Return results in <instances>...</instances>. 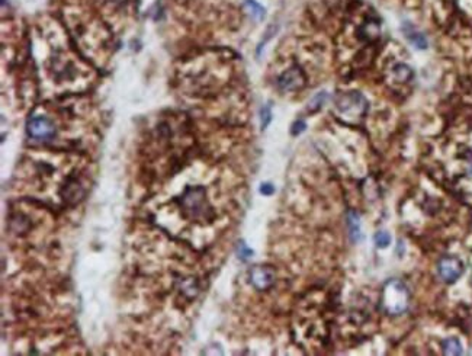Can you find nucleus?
<instances>
[{"mask_svg":"<svg viewBox=\"0 0 472 356\" xmlns=\"http://www.w3.org/2000/svg\"><path fill=\"white\" fill-rule=\"evenodd\" d=\"M410 292L398 279H389L381 292V308L389 316H400L408 308Z\"/></svg>","mask_w":472,"mask_h":356,"instance_id":"f257e3e1","label":"nucleus"},{"mask_svg":"<svg viewBox=\"0 0 472 356\" xmlns=\"http://www.w3.org/2000/svg\"><path fill=\"white\" fill-rule=\"evenodd\" d=\"M337 109L350 117H363L368 111V101L360 92H349V93H341L336 101Z\"/></svg>","mask_w":472,"mask_h":356,"instance_id":"f03ea898","label":"nucleus"},{"mask_svg":"<svg viewBox=\"0 0 472 356\" xmlns=\"http://www.w3.org/2000/svg\"><path fill=\"white\" fill-rule=\"evenodd\" d=\"M464 271H465L464 262L456 256H445L439 260V276L446 284H455L456 281L462 276Z\"/></svg>","mask_w":472,"mask_h":356,"instance_id":"7ed1b4c3","label":"nucleus"},{"mask_svg":"<svg viewBox=\"0 0 472 356\" xmlns=\"http://www.w3.org/2000/svg\"><path fill=\"white\" fill-rule=\"evenodd\" d=\"M26 131H28V136L35 140H51L55 136V125L47 117L35 115L28 119Z\"/></svg>","mask_w":472,"mask_h":356,"instance_id":"20e7f679","label":"nucleus"},{"mask_svg":"<svg viewBox=\"0 0 472 356\" xmlns=\"http://www.w3.org/2000/svg\"><path fill=\"white\" fill-rule=\"evenodd\" d=\"M183 205L186 211L190 212L192 217H199L205 212V189L203 187H189L183 196Z\"/></svg>","mask_w":472,"mask_h":356,"instance_id":"39448f33","label":"nucleus"},{"mask_svg":"<svg viewBox=\"0 0 472 356\" xmlns=\"http://www.w3.org/2000/svg\"><path fill=\"white\" fill-rule=\"evenodd\" d=\"M305 85V76L300 67H291L278 79V86L284 92H294Z\"/></svg>","mask_w":472,"mask_h":356,"instance_id":"423d86ee","label":"nucleus"},{"mask_svg":"<svg viewBox=\"0 0 472 356\" xmlns=\"http://www.w3.org/2000/svg\"><path fill=\"white\" fill-rule=\"evenodd\" d=\"M250 282L256 289L265 291L275 282V272L268 266H256L250 271Z\"/></svg>","mask_w":472,"mask_h":356,"instance_id":"0eeeda50","label":"nucleus"},{"mask_svg":"<svg viewBox=\"0 0 472 356\" xmlns=\"http://www.w3.org/2000/svg\"><path fill=\"white\" fill-rule=\"evenodd\" d=\"M359 214L356 211H349L347 212V230H349V237L350 240L356 243L362 238L360 234V222H359Z\"/></svg>","mask_w":472,"mask_h":356,"instance_id":"6e6552de","label":"nucleus"},{"mask_svg":"<svg viewBox=\"0 0 472 356\" xmlns=\"http://www.w3.org/2000/svg\"><path fill=\"white\" fill-rule=\"evenodd\" d=\"M403 31L407 35V38L410 39V42L416 47V48H419V50H426L427 48V39H426V36L420 32H417V31H414V28L410 25V23H407V25H403Z\"/></svg>","mask_w":472,"mask_h":356,"instance_id":"1a4fd4ad","label":"nucleus"},{"mask_svg":"<svg viewBox=\"0 0 472 356\" xmlns=\"http://www.w3.org/2000/svg\"><path fill=\"white\" fill-rule=\"evenodd\" d=\"M392 74H394V79L400 83H407L413 79L414 73H413V68L410 66H407L404 63H398L395 64L392 68Z\"/></svg>","mask_w":472,"mask_h":356,"instance_id":"9d476101","label":"nucleus"},{"mask_svg":"<svg viewBox=\"0 0 472 356\" xmlns=\"http://www.w3.org/2000/svg\"><path fill=\"white\" fill-rule=\"evenodd\" d=\"M379 36V23L373 20H366L360 26V38L365 41H373Z\"/></svg>","mask_w":472,"mask_h":356,"instance_id":"9b49d317","label":"nucleus"},{"mask_svg":"<svg viewBox=\"0 0 472 356\" xmlns=\"http://www.w3.org/2000/svg\"><path fill=\"white\" fill-rule=\"evenodd\" d=\"M442 349L445 355H462V345L456 338H448L442 342Z\"/></svg>","mask_w":472,"mask_h":356,"instance_id":"f8f14e48","label":"nucleus"},{"mask_svg":"<svg viewBox=\"0 0 472 356\" xmlns=\"http://www.w3.org/2000/svg\"><path fill=\"white\" fill-rule=\"evenodd\" d=\"M244 6L247 7L249 13H250L252 17H254L256 20H263L265 16H266V10H265V7H263V6H260L256 0H246V1H244Z\"/></svg>","mask_w":472,"mask_h":356,"instance_id":"ddd939ff","label":"nucleus"},{"mask_svg":"<svg viewBox=\"0 0 472 356\" xmlns=\"http://www.w3.org/2000/svg\"><path fill=\"white\" fill-rule=\"evenodd\" d=\"M327 92H320V93H317L310 103H308V111L310 112H315V111H318L321 106L324 105V102L327 101Z\"/></svg>","mask_w":472,"mask_h":356,"instance_id":"4468645a","label":"nucleus"},{"mask_svg":"<svg viewBox=\"0 0 472 356\" xmlns=\"http://www.w3.org/2000/svg\"><path fill=\"white\" fill-rule=\"evenodd\" d=\"M270 121H272V109H270V105H265L262 109H260V125H262V130H266L269 127Z\"/></svg>","mask_w":472,"mask_h":356,"instance_id":"2eb2a0df","label":"nucleus"},{"mask_svg":"<svg viewBox=\"0 0 472 356\" xmlns=\"http://www.w3.org/2000/svg\"><path fill=\"white\" fill-rule=\"evenodd\" d=\"M389 243H391V236H389V233L387 231H378L376 234H375V244L379 247V249H385L389 246Z\"/></svg>","mask_w":472,"mask_h":356,"instance_id":"dca6fc26","label":"nucleus"},{"mask_svg":"<svg viewBox=\"0 0 472 356\" xmlns=\"http://www.w3.org/2000/svg\"><path fill=\"white\" fill-rule=\"evenodd\" d=\"M305 128H307L305 121L298 119V121H295V122L292 124V127H291V134H292V136H300L301 133L305 131Z\"/></svg>","mask_w":472,"mask_h":356,"instance_id":"f3484780","label":"nucleus"},{"mask_svg":"<svg viewBox=\"0 0 472 356\" xmlns=\"http://www.w3.org/2000/svg\"><path fill=\"white\" fill-rule=\"evenodd\" d=\"M252 254H253V250H252V249H249L246 243H240V244H238V256H240L243 260L250 259V257H252Z\"/></svg>","mask_w":472,"mask_h":356,"instance_id":"a211bd4d","label":"nucleus"},{"mask_svg":"<svg viewBox=\"0 0 472 356\" xmlns=\"http://www.w3.org/2000/svg\"><path fill=\"white\" fill-rule=\"evenodd\" d=\"M273 192H275V186H273V185H270V183H262V185H260V193L269 196Z\"/></svg>","mask_w":472,"mask_h":356,"instance_id":"6ab92c4d","label":"nucleus"},{"mask_svg":"<svg viewBox=\"0 0 472 356\" xmlns=\"http://www.w3.org/2000/svg\"><path fill=\"white\" fill-rule=\"evenodd\" d=\"M467 163H468V175L472 176V149L467 153Z\"/></svg>","mask_w":472,"mask_h":356,"instance_id":"aec40b11","label":"nucleus"}]
</instances>
